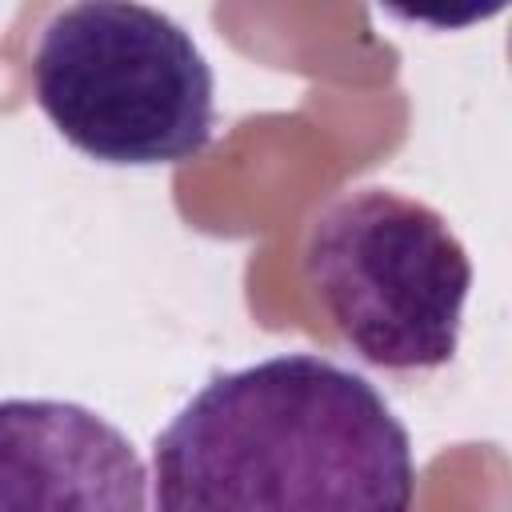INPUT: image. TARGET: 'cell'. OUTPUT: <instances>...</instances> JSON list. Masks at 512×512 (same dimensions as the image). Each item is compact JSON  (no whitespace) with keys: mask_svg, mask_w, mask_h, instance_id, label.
<instances>
[{"mask_svg":"<svg viewBox=\"0 0 512 512\" xmlns=\"http://www.w3.org/2000/svg\"><path fill=\"white\" fill-rule=\"evenodd\" d=\"M412 436L352 368L284 352L212 376L156 436L152 512H412Z\"/></svg>","mask_w":512,"mask_h":512,"instance_id":"obj_1","label":"cell"},{"mask_svg":"<svg viewBox=\"0 0 512 512\" xmlns=\"http://www.w3.org/2000/svg\"><path fill=\"white\" fill-rule=\"evenodd\" d=\"M32 88L56 132L100 164H184L216 124V80L196 40L148 4L60 8L36 40Z\"/></svg>","mask_w":512,"mask_h":512,"instance_id":"obj_2","label":"cell"},{"mask_svg":"<svg viewBox=\"0 0 512 512\" xmlns=\"http://www.w3.org/2000/svg\"><path fill=\"white\" fill-rule=\"evenodd\" d=\"M304 280L368 364L428 372L456 356L472 260L424 200L392 188L336 196L308 224Z\"/></svg>","mask_w":512,"mask_h":512,"instance_id":"obj_3","label":"cell"},{"mask_svg":"<svg viewBox=\"0 0 512 512\" xmlns=\"http://www.w3.org/2000/svg\"><path fill=\"white\" fill-rule=\"evenodd\" d=\"M0 512H148L132 440L72 400H0Z\"/></svg>","mask_w":512,"mask_h":512,"instance_id":"obj_4","label":"cell"}]
</instances>
